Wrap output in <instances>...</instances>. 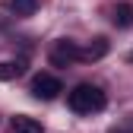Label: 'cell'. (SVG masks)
<instances>
[{"instance_id": "cell-9", "label": "cell", "mask_w": 133, "mask_h": 133, "mask_svg": "<svg viewBox=\"0 0 133 133\" xmlns=\"http://www.w3.org/2000/svg\"><path fill=\"white\" fill-rule=\"evenodd\" d=\"M130 63H133V51H130Z\"/></svg>"}, {"instance_id": "cell-3", "label": "cell", "mask_w": 133, "mask_h": 133, "mask_svg": "<svg viewBox=\"0 0 133 133\" xmlns=\"http://www.w3.org/2000/svg\"><path fill=\"white\" fill-rule=\"evenodd\" d=\"M73 60H79V44L70 41V38L54 41V48H51V63L54 66H66V63H73Z\"/></svg>"}, {"instance_id": "cell-6", "label": "cell", "mask_w": 133, "mask_h": 133, "mask_svg": "<svg viewBox=\"0 0 133 133\" xmlns=\"http://www.w3.org/2000/svg\"><path fill=\"white\" fill-rule=\"evenodd\" d=\"M22 73H25V63L22 60H3V63H0V82H10V79L22 76Z\"/></svg>"}, {"instance_id": "cell-5", "label": "cell", "mask_w": 133, "mask_h": 133, "mask_svg": "<svg viewBox=\"0 0 133 133\" xmlns=\"http://www.w3.org/2000/svg\"><path fill=\"white\" fill-rule=\"evenodd\" d=\"M13 133H44L41 121L29 117V114H16L13 117Z\"/></svg>"}, {"instance_id": "cell-8", "label": "cell", "mask_w": 133, "mask_h": 133, "mask_svg": "<svg viewBox=\"0 0 133 133\" xmlns=\"http://www.w3.org/2000/svg\"><path fill=\"white\" fill-rule=\"evenodd\" d=\"M10 10L16 16H32L38 10V0H10Z\"/></svg>"}, {"instance_id": "cell-10", "label": "cell", "mask_w": 133, "mask_h": 133, "mask_svg": "<svg viewBox=\"0 0 133 133\" xmlns=\"http://www.w3.org/2000/svg\"><path fill=\"white\" fill-rule=\"evenodd\" d=\"M121 133H130V130H121Z\"/></svg>"}, {"instance_id": "cell-4", "label": "cell", "mask_w": 133, "mask_h": 133, "mask_svg": "<svg viewBox=\"0 0 133 133\" xmlns=\"http://www.w3.org/2000/svg\"><path fill=\"white\" fill-rule=\"evenodd\" d=\"M108 51H111L108 38H92V44L79 48V60H86V63H92V60H102V57H105Z\"/></svg>"}, {"instance_id": "cell-1", "label": "cell", "mask_w": 133, "mask_h": 133, "mask_svg": "<svg viewBox=\"0 0 133 133\" xmlns=\"http://www.w3.org/2000/svg\"><path fill=\"white\" fill-rule=\"evenodd\" d=\"M66 105H70V111H76V114H95V111H105L108 98H105V92L98 86L79 82V86L66 95Z\"/></svg>"}, {"instance_id": "cell-7", "label": "cell", "mask_w": 133, "mask_h": 133, "mask_svg": "<svg viewBox=\"0 0 133 133\" xmlns=\"http://www.w3.org/2000/svg\"><path fill=\"white\" fill-rule=\"evenodd\" d=\"M111 19H114L117 29H130V25H133V6H130V3H117Z\"/></svg>"}, {"instance_id": "cell-2", "label": "cell", "mask_w": 133, "mask_h": 133, "mask_svg": "<svg viewBox=\"0 0 133 133\" xmlns=\"http://www.w3.org/2000/svg\"><path fill=\"white\" fill-rule=\"evenodd\" d=\"M63 92V82L51 73H38L35 79H32V95L41 98V102H51V98H57Z\"/></svg>"}]
</instances>
